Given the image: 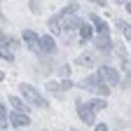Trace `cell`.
<instances>
[{"instance_id":"ba28073f","label":"cell","mask_w":131,"mask_h":131,"mask_svg":"<svg viewBox=\"0 0 131 131\" xmlns=\"http://www.w3.org/2000/svg\"><path fill=\"white\" fill-rule=\"evenodd\" d=\"M91 21L96 24V28H98V33H101V35H108V24H105V21H101L96 14H91Z\"/></svg>"},{"instance_id":"30bf717a","label":"cell","mask_w":131,"mask_h":131,"mask_svg":"<svg viewBox=\"0 0 131 131\" xmlns=\"http://www.w3.org/2000/svg\"><path fill=\"white\" fill-rule=\"evenodd\" d=\"M105 105H108V103L103 101V98H96V101H89V110H91V112H96V110H103Z\"/></svg>"},{"instance_id":"7a4b0ae2","label":"cell","mask_w":131,"mask_h":131,"mask_svg":"<svg viewBox=\"0 0 131 131\" xmlns=\"http://www.w3.org/2000/svg\"><path fill=\"white\" fill-rule=\"evenodd\" d=\"M19 89H21V94H24V96L28 98L30 103H35V105H40V108H47V105H49V103H47V101H45V98H42V96H40V94H38L35 89H33L30 84H26V82H24V84H21Z\"/></svg>"},{"instance_id":"ac0fdd59","label":"cell","mask_w":131,"mask_h":131,"mask_svg":"<svg viewBox=\"0 0 131 131\" xmlns=\"http://www.w3.org/2000/svg\"><path fill=\"white\" fill-rule=\"evenodd\" d=\"M3 77H5V75H3V70H0V82H3Z\"/></svg>"},{"instance_id":"6da1fadb","label":"cell","mask_w":131,"mask_h":131,"mask_svg":"<svg viewBox=\"0 0 131 131\" xmlns=\"http://www.w3.org/2000/svg\"><path fill=\"white\" fill-rule=\"evenodd\" d=\"M96 77H98V82H101V84H105V87H112V84H117V82H119L117 70H115V68H110V66H101Z\"/></svg>"},{"instance_id":"277c9868","label":"cell","mask_w":131,"mask_h":131,"mask_svg":"<svg viewBox=\"0 0 131 131\" xmlns=\"http://www.w3.org/2000/svg\"><path fill=\"white\" fill-rule=\"evenodd\" d=\"M77 115H80V119L82 122H87V124H94V112L89 110V105L87 103H77Z\"/></svg>"},{"instance_id":"d6986e66","label":"cell","mask_w":131,"mask_h":131,"mask_svg":"<svg viewBox=\"0 0 131 131\" xmlns=\"http://www.w3.org/2000/svg\"><path fill=\"white\" fill-rule=\"evenodd\" d=\"M3 19H5V16H3V12H0V21H3Z\"/></svg>"},{"instance_id":"5b68a950","label":"cell","mask_w":131,"mask_h":131,"mask_svg":"<svg viewBox=\"0 0 131 131\" xmlns=\"http://www.w3.org/2000/svg\"><path fill=\"white\" fill-rule=\"evenodd\" d=\"M9 122L14 126H28L30 124V117H28V115H21V112H12L9 115Z\"/></svg>"},{"instance_id":"8992f818","label":"cell","mask_w":131,"mask_h":131,"mask_svg":"<svg viewBox=\"0 0 131 131\" xmlns=\"http://www.w3.org/2000/svg\"><path fill=\"white\" fill-rule=\"evenodd\" d=\"M54 38L52 35H45V38H38V49H42V52H54Z\"/></svg>"},{"instance_id":"5bb4252c","label":"cell","mask_w":131,"mask_h":131,"mask_svg":"<svg viewBox=\"0 0 131 131\" xmlns=\"http://www.w3.org/2000/svg\"><path fill=\"white\" fill-rule=\"evenodd\" d=\"M0 56H3L5 61H14V54L9 52V49H5V47H0Z\"/></svg>"},{"instance_id":"4fadbf2b","label":"cell","mask_w":131,"mask_h":131,"mask_svg":"<svg viewBox=\"0 0 131 131\" xmlns=\"http://www.w3.org/2000/svg\"><path fill=\"white\" fill-rule=\"evenodd\" d=\"M80 35H82V40H89L91 38V26L89 24H82L80 26Z\"/></svg>"},{"instance_id":"7c38bea8","label":"cell","mask_w":131,"mask_h":131,"mask_svg":"<svg viewBox=\"0 0 131 131\" xmlns=\"http://www.w3.org/2000/svg\"><path fill=\"white\" fill-rule=\"evenodd\" d=\"M9 101H12V108H16L21 115H26V103L21 101V98H9Z\"/></svg>"},{"instance_id":"8fae6325","label":"cell","mask_w":131,"mask_h":131,"mask_svg":"<svg viewBox=\"0 0 131 131\" xmlns=\"http://www.w3.org/2000/svg\"><path fill=\"white\" fill-rule=\"evenodd\" d=\"M96 47H98V49H110V35H98Z\"/></svg>"},{"instance_id":"9a60e30c","label":"cell","mask_w":131,"mask_h":131,"mask_svg":"<svg viewBox=\"0 0 131 131\" xmlns=\"http://www.w3.org/2000/svg\"><path fill=\"white\" fill-rule=\"evenodd\" d=\"M80 63H82V66H91V63H94V59H91L89 54H82V56H80Z\"/></svg>"},{"instance_id":"3957f363","label":"cell","mask_w":131,"mask_h":131,"mask_svg":"<svg viewBox=\"0 0 131 131\" xmlns=\"http://www.w3.org/2000/svg\"><path fill=\"white\" fill-rule=\"evenodd\" d=\"M80 84H82V87H87V89H96V91H101V94H108V87H105V84H101L96 75H89L87 80H82Z\"/></svg>"},{"instance_id":"2e32d148","label":"cell","mask_w":131,"mask_h":131,"mask_svg":"<svg viewBox=\"0 0 131 131\" xmlns=\"http://www.w3.org/2000/svg\"><path fill=\"white\" fill-rule=\"evenodd\" d=\"M5 117H7V112H5L3 105H0V126H5Z\"/></svg>"},{"instance_id":"52a82bcc","label":"cell","mask_w":131,"mask_h":131,"mask_svg":"<svg viewBox=\"0 0 131 131\" xmlns=\"http://www.w3.org/2000/svg\"><path fill=\"white\" fill-rule=\"evenodd\" d=\"M49 91H63V89H68L70 87V80H66V82H49Z\"/></svg>"},{"instance_id":"e0dca14e","label":"cell","mask_w":131,"mask_h":131,"mask_svg":"<svg viewBox=\"0 0 131 131\" xmlns=\"http://www.w3.org/2000/svg\"><path fill=\"white\" fill-rule=\"evenodd\" d=\"M96 131H110V129H108L105 124H96Z\"/></svg>"},{"instance_id":"9c48e42d","label":"cell","mask_w":131,"mask_h":131,"mask_svg":"<svg viewBox=\"0 0 131 131\" xmlns=\"http://www.w3.org/2000/svg\"><path fill=\"white\" fill-rule=\"evenodd\" d=\"M24 40L30 45V49H33V47H38V35H35L33 30H24Z\"/></svg>"}]
</instances>
